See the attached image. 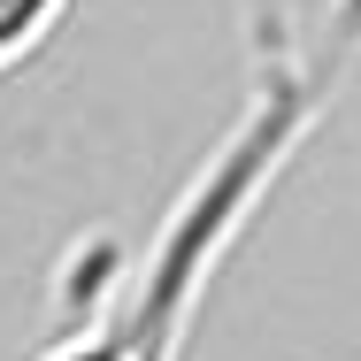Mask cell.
Listing matches in <instances>:
<instances>
[{
	"mask_svg": "<svg viewBox=\"0 0 361 361\" xmlns=\"http://www.w3.org/2000/svg\"><path fill=\"white\" fill-rule=\"evenodd\" d=\"M238 16H246V47H254V62H285L292 47V0H238Z\"/></svg>",
	"mask_w": 361,
	"mask_h": 361,
	"instance_id": "cell-3",
	"label": "cell"
},
{
	"mask_svg": "<svg viewBox=\"0 0 361 361\" xmlns=\"http://www.w3.org/2000/svg\"><path fill=\"white\" fill-rule=\"evenodd\" d=\"M70 0H0V77H16L54 31H62Z\"/></svg>",
	"mask_w": 361,
	"mask_h": 361,
	"instance_id": "cell-2",
	"label": "cell"
},
{
	"mask_svg": "<svg viewBox=\"0 0 361 361\" xmlns=\"http://www.w3.org/2000/svg\"><path fill=\"white\" fill-rule=\"evenodd\" d=\"M354 70H361V0H331L315 47H292L285 62H262L246 116L223 131V146L200 161V177L177 192V208L161 216L146 262L116 292V307L100 323H85L77 338L47 346L39 361H177L185 354V331L208 300V277L246 238L254 208L277 192V177L315 139V123L338 108Z\"/></svg>",
	"mask_w": 361,
	"mask_h": 361,
	"instance_id": "cell-1",
	"label": "cell"
}]
</instances>
